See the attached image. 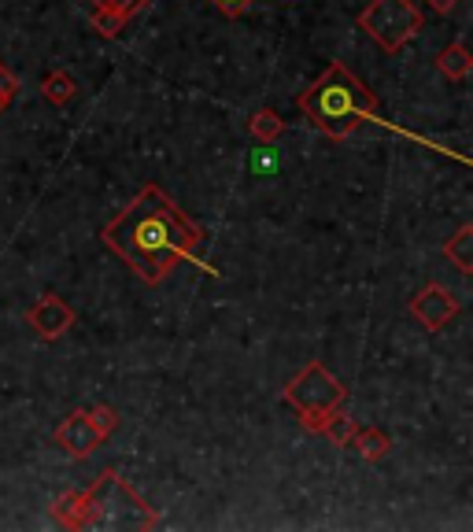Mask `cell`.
Returning <instances> with one entry per match:
<instances>
[{
  "mask_svg": "<svg viewBox=\"0 0 473 532\" xmlns=\"http://www.w3.org/2000/svg\"><path fill=\"white\" fill-rule=\"evenodd\" d=\"M348 448L359 451L366 462H381L392 451V436L381 433V429H363V425H359L352 433V440H348Z\"/></svg>",
  "mask_w": 473,
  "mask_h": 532,
  "instance_id": "9c48e42d",
  "label": "cell"
},
{
  "mask_svg": "<svg viewBox=\"0 0 473 532\" xmlns=\"http://www.w3.org/2000/svg\"><path fill=\"white\" fill-rule=\"evenodd\" d=\"M78 322V311H74L71 303H63L60 296H41V300L26 311V326L34 329L41 340H60L67 329Z\"/></svg>",
  "mask_w": 473,
  "mask_h": 532,
  "instance_id": "52a82bcc",
  "label": "cell"
},
{
  "mask_svg": "<svg viewBox=\"0 0 473 532\" xmlns=\"http://www.w3.org/2000/svg\"><path fill=\"white\" fill-rule=\"evenodd\" d=\"M126 23H130V19H126L122 12H100V8H93V30H97V34H104V37H111V41H115V37H122Z\"/></svg>",
  "mask_w": 473,
  "mask_h": 532,
  "instance_id": "2e32d148",
  "label": "cell"
},
{
  "mask_svg": "<svg viewBox=\"0 0 473 532\" xmlns=\"http://www.w3.org/2000/svg\"><path fill=\"white\" fill-rule=\"evenodd\" d=\"M296 108L304 111L307 122H311L318 133H326V137H333V141H344L359 122H374V126H381V130L411 137V141H418V145H429L433 152H444V148L433 145V141H425V137H418V133L403 130L400 122L385 119L377 97L359 82V78H355L352 71H348V67H344V63H329L326 74H322L315 85H307L304 93L296 97Z\"/></svg>",
  "mask_w": 473,
  "mask_h": 532,
  "instance_id": "7a4b0ae2",
  "label": "cell"
},
{
  "mask_svg": "<svg viewBox=\"0 0 473 532\" xmlns=\"http://www.w3.org/2000/svg\"><path fill=\"white\" fill-rule=\"evenodd\" d=\"M473 67V56L466 45H448V49L437 56V71L444 74V78H451V82H462L466 74H470Z\"/></svg>",
  "mask_w": 473,
  "mask_h": 532,
  "instance_id": "7c38bea8",
  "label": "cell"
},
{
  "mask_svg": "<svg viewBox=\"0 0 473 532\" xmlns=\"http://www.w3.org/2000/svg\"><path fill=\"white\" fill-rule=\"evenodd\" d=\"M93 8H100V12H122L126 19H134L141 8H145L148 0H89Z\"/></svg>",
  "mask_w": 473,
  "mask_h": 532,
  "instance_id": "ac0fdd59",
  "label": "cell"
},
{
  "mask_svg": "<svg viewBox=\"0 0 473 532\" xmlns=\"http://www.w3.org/2000/svg\"><path fill=\"white\" fill-rule=\"evenodd\" d=\"M159 514L115 470L85 488V529H156Z\"/></svg>",
  "mask_w": 473,
  "mask_h": 532,
  "instance_id": "3957f363",
  "label": "cell"
},
{
  "mask_svg": "<svg viewBox=\"0 0 473 532\" xmlns=\"http://www.w3.org/2000/svg\"><path fill=\"white\" fill-rule=\"evenodd\" d=\"M344 399H348V388L340 385L322 363H307L285 385V403L300 414V425H304L307 433H322L326 418L344 407Z\"/></svg>",
  "mask_w": 473,
  "mask_h": 532,
  "instance_id": "277c9868",
  "label": "cell"
},
{
  "mask_svg": "<svg viewBox=\"0 0 473 532\" xmlns=\"http://www.w3.org/2000/svg\"><path fill=\"white\" fill-rule=\"evenodd\" d=\"M100 241L111 255H119L145 285L167 281L178 263H193L196 270L219 278V270L207 259H200L204 226H196L156 182H148L119 215L111 218L100 230Z\"/></svg>",
  "mask_w": 473,
  "mask_h": 532,
  "instance_id": "6da1fadb",
  "label": "cell"
},
{
  "mask_svg": "<svg viewBox=\"0 0 473 532\" xmlns=\"http://www.w3.org/2000/svg\"><path fill=\"white\" fill-rule=\"evenodd\" d=\"M425 4L437 15H448V12H455V4H462V0H425Z\"/></svg>",
  "mask_w": 473,
  "mask_h": 532,
  "instance_id": "44dd1931",
  "label": "cell"
},
{
  "mask_svg": "<svg viewBox=\"0 0 473 532\" xmlns=\"http://www.w3.org/2000/svg\"><path fill=\"white\" fill-rule=\"evenodd\" d=\"M215 8H219L222 15H230V19H237V15H244V8L252 4V0H211Z\"/></svg>",
  "mask_w": 473,
  "mask_h": 532,
  "instance_id": "ffe728a7",
  "label": "cell"
},
{
  "mask_svg": "<svg viewBox=\"0 0 473 532\" xmlns=\"http://www.w3.org/2000/svg\"><path fill=\"white\" fill-rule=\"evenodd\" d=\"M52 514H56V521H60L63 529H85V492L63 496Z\"/></svg>",
  "mask_w": 473,
  "mask_h": 532,
  "instance_id": "5bb4252c",
  "label": "cell"
},
{
  "mask_svg": "<svg viewBox=\"0 0 473 532\" xmlns=\"http://www.w3.org/2000/svg\"><path fill=\"white\" fill-rule=\"evenodd\" d=\"M89 422H93V429L100 433V440H108V436L119 429V411H115V407H108V403H100V407H93V411H89Z\"/></svg>",
  "mask_w": 473,
  "mask_h": 532,
  "instance_id": "e0dca14e",
  "label": "cell"
},
{
  "mask_svg": "<svg viewBox=\"0 0 473 532\" xmlns=\"http://www.w3.org/2000/svg\"><path fill=\"white\" fill-rule=\"evenodd\" d=\"M56 444H60L71 459H89L104 440H100V433L93 429V422H89V411H74V414H67L63 425L56 429Z\"/></svg>",
  "mask_w": 473,
  "mask_h": 532,
  "instance_id": "ba28073f",
  "label": "cell"
},
{
  "mask_svg": "<svg viewBox=\"0 0 473 532\" xmlns=\"http://www.w3.org/2000/svg\"><path fill=\"white\" fill-rule=\"evenodd\" d=\"M470 248H473V226L466 222V226H462V230L455 233L448 244H444V255H448V263L459 266V274H470V270H473Z\"/></svg>",
  "mask_w": 473,
  "mask_h": 532,
  "instance_id": "4fadbf2b",
  "label": "cell"
},
{
  "mask_svg": "<svg viewBox=\"0 0 473 532\" xmlns=\"http://www.w3.org/2000/svg\"><path fill=\"white\" fill-rule=\"evenodd\" d=\"M355 23H359V30L374 41L377 49L400 52L411 37L422 34L425 15L414 0H370Z\"/></svg>",
  "mask_w": 473,
  "mask_h": 532,
  "instance_id": "5b68a950",
  "label": "cell"
},
{
  "mask_svg": "<svg viewBox=\"0 0 473 532\" xmlns=\"http://www.w3.org/2000/svg\"><path fill=\"white\" fill-rule=\"evenodd\" d=\"M252 170H255V174H274V170H278V148H274V145L259 148V152H255V159H252Z\"/></svg>",
  "mask_w": 473,
  "mask_h": 532,
  "instance_id": "d6986e66",
  "label": "cell"
},
{
  "mask_svg": "<svg viewBox=\"0 0 473 532\" xmlns=\"http://www.w3.org/2000/svg\"><path fill=\"white\" fill-rule=\"evenodd\" d=\"M248 133H252L255 141H263V145H274L281 133H285V119H281L278 111L259 108L248 115Z\"/></svg>",
  "mask_w": 473,
  "mask_h": 532,
  "instance_id": "8fae6325",
  "label": "cell"
},
{
  "mask_svg": "<svg viewBox=\"0 0 473 532\" xmlns=\"http://www.w3.org/2000/svg\"><path fill=\"white\" fill-rule=\"evenodd\" d=\"M459 311H462L459 296L451 289H444V285H437V281H429V285L411 300V315L418 318V326L429 329V333H440L448 322H455Z\"/></svg>",
  "mask_w": 473,
  "mask_h": 532,
  "instance_id": "8992f818",
  "label": "cell"
},
{
  "mask_svg": "<svg viewBox=\"0 0 473 532\" xmlns=\"http://www.w3.org/2000/svg\"><path fill=\"white\" fill-rule=\"evenodd\" d=\"M41 97L49 100L52 108H67V104L78 97V82H74V74L49 71L45 78H41Z\"/></svg>",
  "mask_w": 473,
  "mask_h": 532,
  "instance_id": "30bf717a",
  "label": "cell"
},
{
  "mask_svg": "<svg viewBox=\"0 0 473 532\" xmlns=\"http://www.w3.org/2000/svg\"><path fill=\"white\" fill-rule=\"evenodd\" d=\"M359 429V422L355 418H348V414H340V411H333L326 418V425H322V436H329L337 448H348V440H352V433Z\"/></svg>",
  "mask_w": 473,
  "mask_h": 532,
  "instance_id": "9a60e30c",
  "label": "cell"
}]
</instances>
